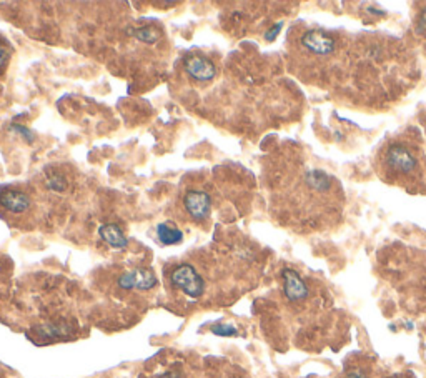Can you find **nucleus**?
<instances>
[{
    "label": "nucleus",
    "mask_w": 426,
    "mask_h": 378,
    "mask_svg": "<svg viewBox=\"0 0 426 378\" xmlns=\"http://www.w3.org/2000/svg\"><path fill=\"white\" fill-rule=\"evenodd\" d=\"M170 282L190 298H198L204 295L205 282L192 265L181 264L170 273Z\"/></svg>",
    "instance_id": "nucleus-1"
},
{
    "label": "nucleus",
    "mask_w": 426,
    "mask_h": 378,
    "mask_svg": "<svg viewBox=\"0 0 426 378\" xmlns=\"http://www.w3.org/2000/svg\"><path fill=\"white\" fill-rule=\"evenodd\" d=\"M301 45H303L310 53H313V55L326 57L330 55V53H333L335 45L337 44H335V39L328 32L313 28V30H307L301 35Z\"/></svg>",
    "instance_id": "nucleus-2"
},
{
    "label": "nucleus",
    "mask_w": 426,
    "mask_h": 378,
    "mask_svg": "<svg viewBox=\"0 0 426 378\" xmlns=\"http://www.w3.org/2000/svg\"><path fill=\"white\" fill-rule=\"evenodd\" d=\"M157 285V277L152 269H135L118 277V287L123 290H150Z\"/></svg>",
    "instance_id": "nucleus-3"
},
{
    "label": "nucleus",
    "mask_w": 426,
    "mask_h": 378,
    "mask_svg": "<svg viewBox=\"0 0 426 378\" xmlns=\"http://www.w3.org/2000/svg\"><path fill=\"white\" fill-rule=\"evenodd\" d=\"M184 69L192 79L198 82H208L217 75V67L204 55H190L184 60Z\"/></svg>",
    "instance_id": "nucleus-4"
},
{
    "label": "nucleus",
    "mask_w": 426,
    "mask_h": 378,
    "mask_svg": "<svg viewBox=\"0 0 426 378\" xmlns=\"http://www.w3.org/2000/svg\"><path fill=\"white\" fill-rule=\"evenodd\" d=\"M387 162L398 174H409L416 167L415 157L405 145H391L387 152Z\"/></svg>",
    "instance_id": "nucleus-5"
},
{
    "label": "nucleus",
    "mask_w": 426,
    "mask_h": 378,
    "mask_svg": "<svg viewBox=\"0 0 426 378\" xmlns=\"http://www.w3.org/2000/svg\"><path fill=\"white\" fill-rule=\"evenodd\" d=\"M184 205L187 208L188 215L195 220H205L210 215V207L212 200L206 192L202 190H190L184 199Z\"/></svg>",
    "instance_id": "nucleus-6"
},
{
    "label": "nucleus",
    "mask_w": 426,
    "mask_h": 378,
    "mask_svg": "<svg viewBox=\"0 0 426 378\" xmlns=\"http://www.w3.org/2000/svg\"><path fill=\"white\" fill-rule=\"evenodd\" d=\"M281 277H283L285 297L290 300V302H301V300L308 297L307 283L303 282V278H301L295 270L285 269Z\"/></svg>",
    "instance_id": "nucleus-7"
},
{
    "label": "nucleus",
    "mask_w": 426,
    "mask_h": 378,
    "mask_svg": "<svg viewBox=\"0 0 426 378\" xmlns=\"http://www.w3.org/2000/svg\"><path fill=\"white\" fill-rule=\"evenodd\" d=\"M0 205L10 213H24L30 207V199L27 194L15 188H3L0 192Z\"/></svg>",
    "instance_id": "nucleus-8"
},
{
    "label": "nucleus",
    "mask_w": 426,
    "mask_h": 378,
    "mask_svg": "<svg viewBox=\"0 0 426 378\" xmlns=\"http://www.w3.org/2000/svg\"><path fill=\"white\" fill-rule=\"evenodd\" d=\"M98 235L107 245H110L112 249H125L128 245L127 237L123 235L122 228L118 225L114 224H105L98 228Z\"/></svg>",
    "instance_id": "nucleus-9"
},
{
    "label": "nucleus",
    "mask_w": 426,
    "mask_h": 378,
    "mask_svg": "<svg viewBox=\"0 0 426 378\" xmlns=\"http://www.w3.org/2000/svg\"><path fill=\"white\" fill-rule=\"evenodd\" d=\"M34 332L42 339H57V336H65L72 332L70 323H47V325H39L34 328Z\"/></svg>",
    "instance_id": "nucleus-10"
},
{
    "label": "nucleus",
    "mask_w": 426,
    "mask_h": 378,
    "mask_svg": "<svg viewBox=\"0 0 426 378\" xmlns=\"http://www.w3.org/2000/svg\"><path fill=\"white\" fill-rule=\"evenodd\" d=\"M157 235H159V240L163 245H177L184 240V233L179 228H173L167 224H160L157 227Z\"/></svg>",
    "instance_id": "nucleus-11"
},
{
    "label": "nucleus",
    "mask_w": 426,
    "mask_h": 378,
    "mask_svg": "<svg viewBox=\"0 0 426 378\" xmlns=\"http://www.w3.org/2000/svg\"><path fill=\"white\" fill-rule=\"evenodd\" d=\"M128 34H132L135 39H139L140 42H145V44L159 42V39L162 37V32L152 26L140 27V28H128Z\"/></svg>",
    "instance_id": "nucleus-12"
},
{
    "label": "nucleus",
    "mask_w": 426,
    "mask_h": 378,
    "mask_svg": "<svg viewBox=\"0 0 426 378\" xmlns=\"http://www.w3.org/2000/svg\"><path fill=\"white\" fill-rule=\"evenodd\" d=\"M47 187L53 192H64L67 188V179L60 174H51L47 179Z\"/></svg>",
    "instance_id": "nucleus-13"
},
{
    "label": "nucleus",
    "mask_w": 426,
    "mask_h": 378,
    "mask_svg": "<svg viewBox=\"0 0 426 378\" xmlns=\"http://www.w3.org/2000/svg\"><path fill=\"white\" fill-rule=\"evenodd\" d=\"M213 335L218 336H235L238 335V330L233 325H227V323H215V325L210 327Z\"/></svg>",
    "instance_id": "nucleus-14"
},
{
    "label": "nucleus",
    "mask_w": 426,
    "mask_h": 378,
    "mask_svg": "<svg viewBox=\"0 0 426 378\" xmlns=\"http://www.w3.org/2000/svg\"><path fill=\"white\" fill-rule=\"evenodd\" d=\"M9 59H10V48L0 40V73L6 71L7 64H9Z\"/></svg>",
    "instance_id": "nucleus-15"
},
{
    "label": "nucleus",
    "mask_w": 426,
    "mask_h": 378,
    "mask_svg": "<svg viewBox=\"0 0 426 378\" xmlns=\"http://www.w3.org/2000/svg\"><path fill=\"white\" fill-rule=\"evenodd\" d=\"M10 129L14 130V132H19L20 135H22V137H26V141H27L28 143H32V142H34V134H32L30 130L27 129V127L19 125V123H12V125H10Z\"/></svg>",
    "instance_id": "nucleus-16"
},
{
    "label": "nucleus",
    "mask_w": 426,
    "mask_h": 378,
    "mask_svg": "<svg viewBox=\"0 0 426 378\" xmlns=\"http://www.w3.org/2000/svg\"><path fill=\"white\" fill-rule=\"evenodd\" d=\"M416 30L420 32V34H423V32H426V9H425L423 12H421L420 17H418Z\"/></svg>",
    "instance_id": "nucleus-17"
},
{
    "label": "nucleus",
    "mask_w": 426,
    "mask_h": 378,
    "mask_svg": "<svg viewBox=\"0 0 426 378\" xmlns=\"http://www.w3.org/2000/svg\"><path fill=\"white\" fill-rule=\"evenodd\" d=\"M280 28H281V22L276 24L275 27H272L270 30H267V34H265V39H267V40H273V39H275L276 34H278V32H280Z\"/></svg>",
    "instance_id": "nucleus-18"
},
{
    "label": "nucleus",
    "mask_w": 426,
    "mask_h": 378,
    "mask_svg": "<svg viewBox=\"0 0 426 378\" xmlns=\"http://www.w3.org/2000/svg\"><path fill=\"white\" fill-rule=\"evenodd\" d=\"M346 378H368L362 370H351V372L346 373Z\"/></svg>",
    "instance_id": "nucleus-19"
},
{
    "label": "nucleus",
    "mask_w": 426,
    "mask_h": 378,
    "mask_svg": "<svg viewBox=\"0 0 426 378\" xmlns=\"http://www.w3.org/2000/svg\"><path fill=\"white\" fill-rule=\"evenodd\" d=\"M157 378H181V375H180V372H167V373H163V375H160Z\"/></svg>",
    "instance_id": "nucleus-20"
},
{
    "label": "nucleus",
    "mask_w": 426,
    "mask_h": 378,
    "mask_svg": "<svg viewBox=\"0 0 426 378\" xmlns=\"http://www.w3.org/2000/svg\"><path fill=\"white\" fill-rule=\"evenodd\" d=\"M388 378H403L401 375H391V377H388Z\"/></svg>",
    "instance_id": "nucleus-21"
}]
</instances>
